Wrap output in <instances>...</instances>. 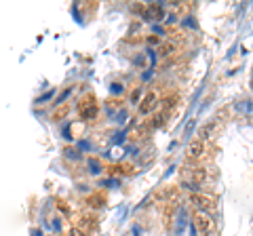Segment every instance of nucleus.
I'll return each instance as SVG.
<instances>
[{
	"label": "nucleus",
	"instance_id": "nucleus-1",
	"mask_svg": "<svg viewBox=\"0 0 253 236\" xmlns=\"http://www.w3.org/2000/svg\"><path fill=\"white\" fill-rule=\"evenodd\" d=\"M158 104H161V93H158L156 89H150V91H146V95L139 99V104H137V110L142 116H148V114H152L158 107Z\"/></svg>",
	"mask_w": 253,
	"mask_h": 236
},
{
	"label": "nucleus",
	"instance_id": "nucleus-2",
	"mask_svg": "<svg viewBox=\"0 0 253 236\" xmlns=\"http://www.w3.org/2000/svg\"><path fill=\"white\" fill-rule=\"evenodd\" d=\"M194 228L198 236H211L213 234V219L209 213L203 211H194Z\"/></svg>",
	"mask_w": 253,
	"mask_h": 236
},
{
	"label": "nucleus",
	"instance_id": "nucleus-3",
	"mask_svg": "<svg viewBox=\"0 0 253 236\" xmlns=\"http://www.w3.org/2000/svg\"><path fill=\"white\" fill-rule=\"evenodd\" d=\"M205 154H207V144L201 139L190 141V146L186 148V160H188V163H196V160H201Z\"/></svg>",
	"mask_w": 253,
	"mask_h": 236
},
{
	"label": "nucleus",
	"instance_id": "nucleus-4",
	"mask_svg": "<svg viewBox=\"0 0 253 236\" xmlns=\"http://www.w3.org/2000/svg\"><path fill=\"white\" fill-rule=\"evenodd\" d=\"M190 202L196 207V211H213L215 209V198H211L209 194H198V192H192L190 194Z\"/></svg>",
	"mask_w": 253,
	"mask_h": 236
},
{
	"label": "nucleus",
	"instance_id": "nucleus-5",
	"mask_svg": "<svg viewBox=\"0 0 253 236\" xmlns=\"http://www.w3.org/2000/svg\"><path fill=\"white\" fill-rule=\"evenodd\" d=\"M95 114H97L95 99H93L91 95L84 97V99L81 101V106H78V116H81L83 120H91V118H95Z\"/></svg>",
	"mask_w": 253,
	"mask_h": 236
},
{
	"label": "nucleus",
	"instance_id": "nucleus-6",
	"mask_svg": "<svg viewBox=\"0 0 253 236\" xmlns=\"http://www.w3.org/2000/svg\"><path fill=\"white\" fill-rule=\"evenodd\" d=\"M173 53H177V43L173 38H167L158 44V57H169Z\"/></svg>",
	"mask_w": 253,
	"mask_h": 236
},
{
	"label": "nucleus",
	"instance_id": "nucleus-7",
	"mask_svg": "<svg viewBox=\"0 0 253 236\" xmlns=\"http://www.w3.org/2000/svg\"><path fill=\"white\" fill-rule=\"evenodd\" d=\"M190 179H192V184H194V186L205 184V181L209 179V169H205V167H196V169H192Z\"/></svg>",
	"mask_w": 253,
	"mask_h": 236
},
{
	"label": "nucleus",
	"instance_id": "nucleus-8",
	"mask_svg": "<svg viewBox=\"0 0 253 236\" xmlns=\"http://www.w3.org/2000/svg\"><path fill=\"white\" fill-rule=\"evenodd\" d=\"M215 129H217V123H207L205 127H201V131H198V137L196 139H201V141H207L213 137V133H215Z\"/></svg>",
	"mask_w": 253,
	"mask_h": 236
},
{
	"label": "nucleus",
	"instance_id": "nucleus-9",
	"mask_svg": "<svg viewBox=\"0 0 253 236\" xmlns=\"http://www.w3.org/2000/svg\"><path fill=\"white\" fill-rule=\"evenodd\" d=\"M146 13L152 17H156V19H161L163 17V9H161V4H148L146 6Z\"/></svg>",
	"mask_w": 253,
	"mask_h": 236
},
{
	"label": "nucleus",
	"instance_id": "nucleus-10",
	"mask_svg": "<svg viewBox=\"0 0 253 236\" xmlns=\"http://www.w3.org/2000/svg\"><path fill=\"white\" fill-rule=\"evenodd\" d=\"M175 99H177L175 95H173V97H169V99H165L161 107H163V110H171V107H173V106H175Z\"/></svg>",
	"mask_w": 253,
	"mask_h": 236
},
{
	"label": "nucleus",
	"instance_id": "nucleus-11",
	"mask_svg": "<svg viewBox=\"0 0 253 236\" xmlns=\"http://www.w3.org/2000/svg\"><path fill=\"white\" fill-rule=\"evenodd\" d=\"M148 43H150V44H161V43H163V38H161V36H156V34H150Z\"/></svg>",
	"mask_w": 253,
	"mask_h": 236
},
{
	"label": "nucleus",
	"instance_id": "nucleus-12",
	"mask_svg": "<svg viewBox=\"0 0 253 236\" xmlns=\"http://www.w3.org/2000/svg\"><path fill=\"white\" fill-rule=\"evenodd\" d=\"M251 86H253V80H251Z\"/></svg>",
	"mask_w": 253,
	"mask_h": 236
}]
</instances>
